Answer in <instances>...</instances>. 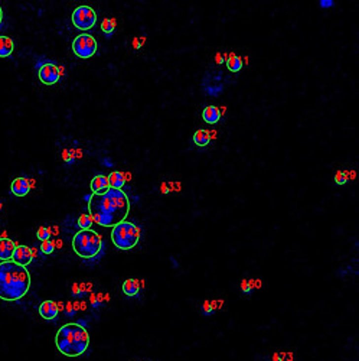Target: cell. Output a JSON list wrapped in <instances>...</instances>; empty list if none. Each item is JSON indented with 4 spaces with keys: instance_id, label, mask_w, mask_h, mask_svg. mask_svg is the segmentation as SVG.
<instances>
[{
    "instance_id": "15",
    "label": "cell",
    "mask_w": 359,
    "mask_h": 361,
    "mask_svg": "<svg viewBox=\"0 0 359 361\" xmlns=\"http://www.w3.org/2000/svg\"><path fill=\"white\" fill-rule=\"evenodd\" d=\"M108 181H110V188L121 190L124 187V184H126V173L120 171L111 172L108 175Z\"/></svg>"
},
{
    "instance_id": "19",
    "label": "cell",
    "mask_w": 359,
    "mask_h": 361,
    "mask_svg": "<svg viewBox=\"0 0 359 361\" xmlns=\"http://www.w3.org/2000/svg\"><path fill=\"white\" fill-rule=\"evenodd\" d=\"M227 67L231 73H238L243 70V59L235 54H231L227 59Z\"/></svg>"
},
{
    "instance_id": "1",
    "label": "cell",
    "mask_w": 359,
    "mask_h": 361,
    "mask_svg": "<svg viewBox=\"0 0 359 361\" xmlns=\"http://www.w3.org/2000/svg\"><path fill=\"white\" fill-rule=\"evenodd\" d=\"M88 209L94 223L103 227H114L127 218L130 200L123 190L110 188L104 194L90 197Z\"/></svg>"
},
{
    "instance_id": "18",
    "label": "cell",
    "mask_w": 359,
    "mask_h": 361,
    "mask_svg": "<svg viewBox=\"0 0 359 361\" xmlns=\"http://www.w3.org/2000/svg\"><path fill=\"white\" fill-rule=\"evenodd\" d=\"M209 142H211V133L208 130L201 129V130H196V133L193 134V143L196 146H201V148L208 146Z\"/></svg>"
},
{
    "instance_id": "16",
    "label": "cell",
    "mask_w": 359,
    "mask_h": 361,
    "mask_svg": "<svg viewBox=\"0 0 359 361\" xmlns=\"http://www.w3.org/2000/svg\"><path fill=\"white\" fill-rule=\"evenodd\" d=\"M15 43L9 37H0V58H6L12 55Z\"/></svg>"
},
{
    "instance_id": "22",
    "label": "cell",
    "mask_w": 359,
    "mask_h": 361,
    "mask_svg": "<svg viewBox=\"0 0 359 361\" xmlns=\"http://www.w3.org/2000/svg\"><path fill=\"white\" fill-rule=\"evenodd\" d=\"M40 250H42L43 254H51V253H54V250H55V241H52V240H45V241H42Z\"/></svg>"
},
{
    "instance_id": "13",
    "label": "cell",
    "mask_w": 359,
    "mask_h": 361,
    "mask_svg": "<svg viewBox=\"0 0 359 361\" xmlns=\"http://www.w3.org/2000/svg\"><path fill=\"white\" fill-rule=\"evenodd\" d=\"M15 243L9 239H0V260L1 262H7L12 260L13 251H15Z\"/></svg>"
},
{
    "instance_id": "21",
    "label": "cell",
    "mask_w": 359,
    "mask_h": 361,
    "mask_svg": "<svg viewBox=\"0 0 359 361\" xmlns=\"http://www.w3.org/2000/svg\"><path fill=\"white\" fill-rule=\"evenodd\" d=\"M93 223H94V220H93L91 214H81V217L78 218V226L81 230H90Z\"/></svg>"
},
{
    "instance_id": "11",
    "label": "cell",
    "mask_w": 359,
    "mask_h": 361,
    "mask_svg": "<svg viewBox=\"0 0 359 361\" xmlns=\"http://www.w3.org/2000/svg\"><path fill=\"white\" fill-rule=\"evenodd\" d=\"M58 304L54 301H45L39 306V315L43 320H55L58 317Z\"/></svg>"
},
{
    "instance_id": "24",
    "label": "cell",
    "mask_w": 359,
    "mask_h": 361,
    "mask_svg": "<svg viewBox=\"0 0 359 361\" xmlns=\"http://www.w3.org/2000/svg\"><path fill=\"white\" fill-rule=\"evenodd\" d=\"M335 182L338 185H345L348 182V172L346 171H338L335 175Z\"/></svg>"
},
{
    "instance_id": "6",
    "label": "cell",
    "mask_w": 359,
    "mask_h": 361,
    "mask_svg": "<svg viewBox=\"0 0 359 361\" xmlns=\"http://www.w3.org/2000/svg\"><path fill=\"white\" fill-rule=\"evenodd\" d=\"M97 40L93 38L91 35L88 34H81L78 35L74 42H72V51L78 58H82V59H87V58H91L95 55L97 52Z\"/></svg>"
},
{
    "instance_id": "30",
    "label": "cell",
    "mask_w": 359,
    "mask_h": 361,
    "mask_svg": "<svg viewBox=\"0 0 359 361\" xmlns=\"http://www.w3.org/2000/svg\"><path fill=\"white\" fill-rule=\"evenodd\" d=\"M160 191H162L163 194H168V192H169V188H168V185H166V184H162V187H160Z\"/></svg>"
},
{
    "instance_id": "9",
    "label": "cell",
    "mask_w": 359,
    "mask_h": 361,
    "mask_svg": "<svg viewBox=\"0 0 359 361\" xmlns=\"http://www.w3.org/2000/svg\"><path fill=\"white\" fill-rule=\"evenodd\" d=\"M34 257H35L34 250H31L28 246H16L15 251H13V256H12V262L26 267L32 262Z\"/></svg>"
},
{
    "instance_id": "26",
    "label": "cell",
    "mask_w": 359,
    "mask_h": 361,
    "mask_svg": "<svg viewBox=\"0 0 359 361\" xmlns=\"http://www.w3.org/2000/svg\"><path fill=\"white\" fill-rule=\"evenodd\" d=\"M241 289H243V292H246V293H251V289H250V285H248V281H243Z\"/></svg>"
},
{
    "instance_id": "12",
    "label": "cell",
    "mask_w": 359,
    "mask_h": 361,
    "mask_svg": "<svg viewBox=\"0 0 359 361\" xmlns=\"http://www.w3.org/2000/svg\"><path fill=\"white\" fill-rule=\"evenodd\" d=\"M108 190H110L108 176H106V175H97V176H94V179L91 181V191H93L94 195L104 194L106 191Z\"/></svg>"
},
{
    "instance_id": "31",
    "label": "cell",
    "mask_w": 359,
    "mask_h": 361,
    "mask_svg": "<svg viewBox=\"0 0 359 361\" xmlns=\"http://www.w3.org/2000/svg\"><path fill=\"white\" fill-rule=\"evenodd\" d=\"M260 286H261V282L257 279V281H255V287H260Z\"/></svg>"
},
{
    "instance_id": "23",
    "label": "cell",
    "mask_w": 359,
    "mask_h": 361,
    "mask_svg": "<svg viewBox=\"0 0 359 361\" xmlns=\"http://www.w3.org/2000/svg\"><path fill=\"white\" fill-rule=\"evenodd\" d=\"M52 233H51V227H40L38 230V239L40 241H45V240H49V236H51Z\"/></svg>"
},
{
    "instance_id": "32",
    "label": "cell",
    "mask_w": 359,
    "mask_h": 361,
    "mask_svg": "<svg viewBox=\"0 0 359 361\" xmlns=\"http://www.w3.org/2000/svg\"><path fill=\"white\" fill-rule=\"evenodd\" d=\"M1 20H3V10H1V7H0V23H1Z\"/></svg>"
},
{
    "instance_id": "2",
    "label": "cell",
    "mask_w": 359,
    "mask_h": 361,
    "mask_svg": "<svg viewBox=\"0 0 359 361\" xmlns=\"http://www.w3.org/2000/svg\"><path fill=\"white\" fill-rule=\"evenodd\" d=\"M31 287V275L25 266L12 260L0 263V299L13 302L22 299Z\"/></svg>"
},
{
    "instance_id": "29",
    "label": "cell",
    "mask_w": 359,
    "mask_h": 361,
    "mask_svg": "<svg viewBox=\"0 0 359 361\" xmlns=\"http://www.w3.org/2000/svg\"><path fill=\"white\" fill-rule=\"evenodd\" d=\"M215 62H216V64H222V62H224V58H222L221 54H216V55H215Z\"/></svg>"
},
{
    "instance_id": "17",
    "label": "cell",
    "mask_w": 359,
    "mask_h": 361,
    "mask_svg": "<svg viewBox=\"0 0 359 361\" xmlns=\"http://www.w3.org/2000/svg\"><path fill=\"white\" fill-rule=\"evenodd\" d=\"M123 292L127 296H136L140 292V282L137 279H127L123 283Z\"/></svg>"
},
{
    "instance_id": "14",
    "label": "cell",
    "mask_w": 359,
    "mask_h": 361,
    "mask_svg": "<svg viewBox=\"0 0 359 361\" xmlns=\"http://www.w3.org/2000/svg\"><path fill=\"white\" fill-rule=\"evenodd\" d=\"M221 117H222V114L219 112V109L215 107V106H208V107H205L204 112H202V119H204L208 124H215V123H218V121L221 120Z\"/></svg>"
},
{
    "instance_id": "10",
    "label": "cell",
    "mask_w": 359,
    "mask_h": 361,
    "mask_svg": "<svg viewBox=\"0 0 359 361\" xmlns=\"http://www.w3.org/2000/svg\"><path fill=\"white\" fill-rule=\"evenodd\" d=\"M31 188H32V187H31L29 179H28V178H23V176L16 178V179L12 182V185H10L12 194H15L16 197H25V195H28L29 191H31Z\"/></svg>"
},
{
    "instance_id": "3",
    "label": "cell",
    "mask_w": 359,
    "mask_h": 361,
    "mask_svg": "<svg viewBox=\"0 0 359 361\" xmlns=\"http://www.w3.org/2000/svg\"><path fill=\"white\" fill-rule=\"evenodd\" d=\"M55 344L61 354L67 357H79L88 350L90 334L79 323H67L58 329Z\"/></svg>"
},
{
    "instance_id": "27",
    "label": "cell",
    "mask_w": 359,
    "mask_h": 361,
    "mask_svg": "<svg viewBox=\"0 0 359 361\" xmlns=\"http://www.w3.org/2000/svg\"><path fill=\"white\" fill-rule=\"evenodd\" d=\"M333 6V1L332 0H322L321 7H332Z\"/></svg>"
},
{
    "instance_id": "8",
    "label": "cell",
    "mask_w": 359,
    "mask_h": 361,
    "mask_svg": "<svg viewBox=\"0 0 359 361\" xmlns=\"http://www.w3.org/2000/svg\"><path fill=\"white\" fill-rule=\"evenodd\" d=\"M39 81L42 84H46V85H52V84H57L61 78V73H59V67L55 64H43L38 71Z\"/></svg>"
},
{
    "instance_id": "20",
    "label": "cell",
    "mask_w": 359,
    "mask_h": 361,
    "mask_svg": "<svg viewBox=\"0 0 359 361\" xmlns=\"http://www.w3.org/2000/svg\"><path fill=\"white\" fill-rule=\"evenodd\" d=\"M115 25H117V22L115 19H104L101 22V29H103V32L107 35V37H111L114 32V29H115Z\"/></svg>"
},
{
    "instance_id": "25",
    "label": "cell",
    "mask_w": 359,
    "mask_h": 361,
    "mask_svg": "<svg viewBox=\"0 0 359 361\" xmlns=\"http://www.w3.org/2000/svg\"><path fill=\"white\" fill-rule=\"evenodd\" d=\"M202 312H204V315H211L214 311H212V306H211V302L208 301H205L204 305H202Z\"/></svg>"
},
{
    "instance_id": "28",
    "label": "cell",
    "mask_w": 359,
    "mask_h": 361,
    "mask_svg": "<svg viewBox=\"0 0 359 361\" xmlns=\"http://www.w3.org/2000/svg\"><path fill=\"white\" fill-rule=\"evenodd\" d=\"M65 309H67V314H68V315H72V314H74V306H72L71 302H68V304H67Z\"/></svg>"
},
{
    "instance_id": "4",
    "label": "cell",
    "mask_w": 359,
    "mask_h": 361,
    "mask_svg": "<svg viewBox=\"0 0 359 361\" xmlns=\"http://www.w3.org/2000/svg\"><path fill=\"white\" fill-rule=\"evenodd\" d=\"M103 247L101 236L94 230H81L72 239V248L82 259H94Z\"/></svg>"
},
{
    "instance_id": "7",
    "label": "cell",
    "mask_w": 359,
    "mask_h": 361,
    "mask_svg": "<svg viewBox=\"0 0 359 361\" xmlns=\"http://www.w3.org/2000/svg\"><path fill=\"white\" fill-rule=\"evenodd\" d=\"M97 22V13L90 6H79L72 12V23L76 29L88 31Z\"/></svg>"
},
{
    "instance_id": "5",
    "label": "cell",
    "mask_w": 359,
    "mask_h": 361,
    "mask_svg": "<svg viewBox=\"0 0 359 361\" xmlns=\"http://www.w3.org/2000/svg\"><path fill=\"white\" fill-rule=\"evenodd\" d=\"M140 234L142 230L136 224L129 223V221H121L117 226H114L111 231V240L115 244V247L120 250H130L136 247L137 243L140 241Z\"/></svg>"
}]
</instances>
